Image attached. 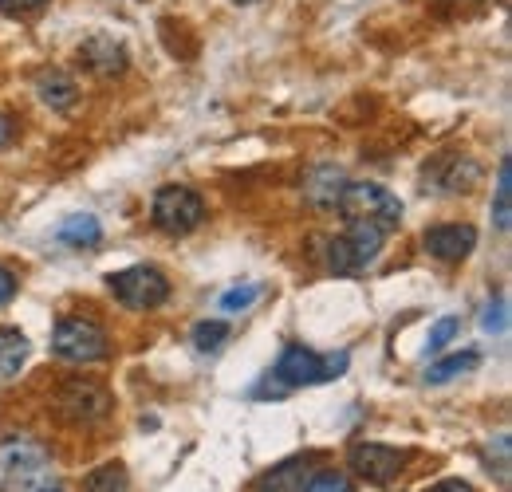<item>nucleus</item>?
Listing matches in <instances>:
<instances>
[{
  "label": "nucleus",
  "instance_id": "nucleus-21",
  "mask_svg": "<svg viewBox=\"0 0 512 492\" xmlns=\"http://www.w3.org/2000/svg\"><path fill=\"white\" fill-rule=\"evenodd\" d=\"M225 339H229V323H225V319H205V323L193 327V347L205 351V355L217 351Z\"/></svg>",
  "mask_w": 512,
  "mask_h": 492
},
{
  "label": "nucleus",
  "instance_id": "nucleus-27",
  "mask_svg": "<svg viewBox=\"0 0 512 492\" xmlns=\"http://www.w3.org/2000/svg\"><path fill=\"white\" fill-rule=\"evenodd\" d=\"M44 0H0V12H28V8H40Z\"/></svg>",
  "mask_w": 512,
  "mask_h": 492
},
{
  "label": "nucleus",
  "instance_id": "nucleus-12",
  "mask_svg": "<svg viewBox=\"0 0 512 492\" xmlns=\"http://www.w3.org/2000/svg\"><path fill=\"white\" fill-rule=\"evenodd\" d=\"M36 95H40V103L52 107V111H71L75 99H79V87H75V79H67L60 67H44V71L36 75Z\"/></svg>",
  "mask_w": 512,
  "mask_h": 492
},
{
  "label": "nucleus",
  "instance_id": "nucleus-18",
  "mask_svg": "<svg viewBox=\"0 0 512 492\" xmlns=\"http://www.w3.org/2000/svg\"><path fill=\"white\" fill-rule=\"evenodd\" d=\"M83 492H130V477L123 465H99L95 473H87L83 481Z\"/></svg>",
  "mask_w": 512,
  "mask_h": 492
},
{
  "label": "nucleus",
  "instance_id": "nucleus-22",
  "mask_svg": "<svg viewBox=\"0 0 512 492\" xmlns=\"http://www.w3.org/2000/svg\"><path fill=\"white\" fill-rule=\"evenodd\" d=\"M16 492H64L60 489V481L48 473V465H40V469H32V473H24V477H16Z\"/></svg>",
  "mask_w": 512,
  "mask_h": 492
},
{
  "label": "nucleus",
  "instance_id": "nucleus-5",
  "mask_svg": "<svg viewBox=\"0 0 512 492\" xmlns=\"http://www.w3.org/2000/svg\"><path fill=\"white\" fill-rule=\"evenodd\" d=\"M107 288L130 311H154L170 300V280L150 264H134V268H123V272H111Z\"/></svg>",
  "mask_w": 512,
  "mask_h": 492
},
{
  "label": "nucleus",
  "instance_id": "nucleus-2",
  "mask_svg": "<svg viewBox=\"0 0 512 492\" xmlns=\"http://www.w3.org/2000/svg\"><path fill=\"white\" fill-rule=\"evenodd\" d=\"M335 209L347 217V221H375L383 225L386 233H394L402 225V201L375 182H347Z\"/></svg>",
  "mask_w": 512,
  "mask_h": 492
},
{
  "label": "nucleus",
  "instance_id": "nucleus-13",
  "mask_svg": "<svg viewBox=\"0 0 512 492\" xmlns=\"http://www.w3.org/2000/svg\"><path fill=\"white\" fill-rule=\"evenodd\" d=\"M481 178V166L473 158H442V174H426V182L438 185V193H469Z\"/></svg>",
  "mask_w": 512,
  "mask_h": 492
},
{
  "label": "nucleus",
  "instance_id": "nucleus-7",
  "mask_svg": "<svg viewBox=\"0 0 512 492\" xmlns=\"http://www.w3.org/2000/svg\"><path fill=\"white\" fill-rule=\"evenodd\" d=\"M56 406H60V418L71 426H99V422L111 418L115 398H111L107 386H99L91 378H71V382H64Z\"/></svg>",
  "mask_w": 512,
  "mask_h": 492
},
{
  "label": "nucleus",
  "instance_id": "nucleus-10",
  "mask_svg": "<svg viewBox=\"0 0 512 492\" xmlns=\"http://www.w3.org/2000/svg\"><path fill=\"white\" fill-rule=\"evenodd\" d=\"M79 60H83L87 71H95V75H123V71H127V48H123L115 36L95 32V36L79 48Z\"/></svg>",
  "mask_w": 512,
  "mask_h": 492
},
{
  "label": "nucleus",
  "instance_id": "nucleus-1",
  "mask_svg": "<svg viewBox=\"0 0 512 492\" xmlns=\"http://www.w3.org/2000/svg\"><path fill=\"white\" fill-rule=\"evenodd\" d=\"M386 237L390 233L375 221H347V233L327 241V268L335 276H355V272L371 268L383 252Z\"/></svg>",
  "mask_w": 512,
  "mask_h": 492
},
{
  "label": "nucleus",
  "instance_id": "nucleus-19",
  "mask_svg": "<svg viewBox=\"0 0 512 492\" xmlns=\"http://www.w3.org/2000/svg\"><path fill=\"white\" fill-rule=\"evenodd\" d=\"M481 363V355L477 351H465V355H449L442 363H434V367H426V382L430 386H442L449 378H457V374H469V370Z\"/></svg>",
  "mask_w": 512,
  "mask_h": 492
},
{
  "label": "nucleus",
  "instance_id": "nucleus-17",
  "mask_svg": "<svg viewBox=\"0 0 512 492\" xmlns=\"http://www.w3.org/2000/svg\"><path fill=\"white\" fill-rule=\"evenodd\" d=\"M493 221L497 229L505 233L512 225V162L501 158V170H497V193H493Z\"/></svg>",
  "mask_w": 512,
  "mask_h": 492
},
{
  "label": "nucleus",
  "instance_id": "nucleus-4",
  "mask_svg": "<svg viewBox=\"0 0 512 492\" xmlns=\"http://www.w3.org/2000/svg\"><path fill=\"white\" fill-rule=\"evenodd\" d=\"M52 355L64 363H103L111 355V339L99 323L79 319V315H64L52 331Z\"/></svg>",
  "mask_w": 512,
  "mask_h": 492
},
{
  "label": "nucleus",
  "instance_id": "nucleus-9",
  "mask_svg": "<svg viewBox=\"0 0 512 492\" xmlns=\"http://www.w3.org/2000/svg\"><path fill=\"white\" fill-rule=\"evenodd\" d=\"M422 245H426V252L434 260L457 264V260H465L477 248V229L473 225H434V229H426Z\"/></svg>",
  "mask_w": 512,
  "mask_h": 492
},
{
  "label": "nucleus",
  "instance_id": "nucleus-11",
  "mask_svg": "<svg viewBox=\"0 0 512 492\" xmlns=\"http://www.w3.org/2000/svg\"><path fill=\"white\" fill-rule=\"evenodd\" d=\"M308 473H312V453L288 457V461H280L276 469H268L253 485V492H300L304 481H308Z\"/></svg>",
  "mask_w": 512,
  "mask_h": 492
},
{
  "label": "nucleus",
  "instance_id": "nucleus-15",
  "mask_svg": "<svg viewBox=\"0 0 512 492\" xmlns=\"http://www.w3.org/2000/svg\"><path fill=\"white\" fill-rule=\"evenodd\" d=\"M343 185L347 182H343V174H339L335 166H320V170L312 174V182H308V201H312L316 209H335Z\"/></svg>",
  "mask_w": 512,
  "mask_h": 492
},
{
  "label": "nucleus",
  "instance_id": "nucleus-3",
  "mask_svg": "<svg viewBox=\"0 0 512 492\" xmlns=\"http://www.w3.org/2000/svg\"><path fill=\"white\" fill-rule=\"evenodd\" d=\"M150 221L166 237H186V233H193L205 221V201H201V193L190 189V185H162L154 193Z\"/></svg>",
  "mask_w": 512,
  "mask_h": 492
},
{
  "label": "nucleus",
  "instance_id": "nucleus-26",
  "mask_svg": "<svg viewBox=\"0 0 512 492\" xmlns=\"http://www.w3.org/2000/svg\"><path fill=\"white\" fill-rule=\"evenodd\" d=\"M505 327V300H497V308H489L485 315V331H501Z\"/></svg>",
  "mask_w": 512,
  "mask_h": 492
},
{
  "label": "nucleus",
  "instance_id": "nucleus-14",
  "mask_svg": "<svg viewBox=\"0 0 512 492\" xmlns=\"http://www.w3.org/2000/svg\"><path fill=\"white\" fill-rule=\"evenodd\" d=\"M28 359V339L16 327H0V382L16 378Z\"/></svg>",
  "mask_w": 512,
  "mask_h": 492
},
{
  "label": "nucleus",
  "instance_id": "nucleus-20",
  "mask_svg": "<svg viewBox=\"0 0 512 492\" xmlns=\"http://www.w3.org/2000/svg\"><path fill=\"white\" fill-rule=\"evenodd\" d=\"M300 492H355V485L339 469H316V473H308V481H304Z\"/></svg>",
  "mask_w": 512,
  "mask_h": 492
},
{
  "label": "nucleus",
  "instance_id": "nucleus-8",
  "mask_svg": "<svg viewBox=\"0 0 512 492\" xmlns=\"http://www.w3.org/2000/svg\"><path fill=\"white\" fill-rule=\"evenodd\" d=\"M406 461H410L406 449H394V445H383V441H359V445H351V453H347L351 473H355L359 481H367V485H379V489L394 485V481L402 477Z\"/></svg>",
  "mask_w": 512,
  "mask_h": 492
},
{
  "label": "nucleus",
  "instance_id": "nucleus-29",
  "mask_svg": "<svg viewBox=\"0 0 512 492\" xmlns=\"http://www.w3.org/2000/svg\"><path fill=\"white\" fill-rule=\"evenodd\" d=\"M12 134H16V123H12L8 115H0V146H8V142H12Z\"/></svg>",
  "mask_w": 512,
  "mask_h": 492
},
{
  "label": "nucleus",
  "instance_id": "nucleus-30",
  "mask_svg": "<svg viewBox=\"0 0 512 492\" xmlns=\"http://www.w3.org/2000/svg\"><path fill=\"white\" fill-rule=\"evenodd\" d=\"M237 4H256V0H237Z\"/></svg>",
  "mask_w": 512,
  "mask_h": 492
},
{
  "label": "nucleus",
  "instance_id": "nucleus-28",
  "mask_svg": "<svg viewBox=\"0 0 512 492\" xmlns=\"http://www.w3.org/2000/svg\"><path fill=\"white\" fill-rule=\"evenodd\" d=\"M426 492H473V485H465V481H438V485H430Z\"/></svg>",
  "mask_w": 512,
  "mask_h": 492
},
{
  "label": "nucleus",
  "instance_id": "nucleus-24",
  "mask_svg": "<svg viewBox=\"0 0 512 492\" xmlns=\"http://www.w3.org/2000/svg\"><path fill=\"white\" fill-rule=\"evenodd\" d=\"M256 296H260V288H256V284H249V288H233V292H225V296H221V308L225 311L249 308Z\"/></svg>",
  "mask_w": 512,
  "mask_h": 492
},
{
  "label": "nucleus",
  "instance_id": "nucleus-23",
  "mask_svg": "<svg viewBox=\"0 0 512 492\" xmlns=\"http://www.w3.org/2000/svg\"><path fill=\"white\" fill-rule=\"evenodd\" d=\"M457 331H461V319H457V315H442V319L430 327V343H426V347H430V351H442V347H449V339H453Z\"/></svg>",
  "mask_w": 512,
  "mask_h": 492
},
{
  "label": "nucleus",
  "instance_id": "nucleus-6",
  "mask_svg": "<svg viewBox=\"0 0 512 492\" xmlns=\"http://www.w3.org/2000/svg\"><path fill=\"white\" fill-rule=\"evenodd\" d=\"M347 370V355H316L308 347H284L280 363H276V382L280 390H292V386H320L331 382Z\"/></svg>",
  "mask_w": 512,
  "mask_h": 492
},
{
  "label": "nucleus",
  "instance_id": "nucleus-25",
  "mask_svg": "<svg viewBox=\"0 0 512 492\" xmlns=\"http://www.w3.org/2000/svg\"><path fill=\"white\" fill-rule=\"evenodd\" d=\"M12 296H16V276H12V272L0 264V304H8Z\"/></svg>",
  "mask_w": 512,
  "mask_h": 492
},
{
  "label": "nucleus",
  "instance_id": "nucleus-16",
  "mask_svg": "<svg viewBox=\"0 0 512 492\" xmlns=\"http://www.w3.org/2000/svg\"><path fill=\"white\" fill-rule=\"evenodd\" d=\"M60 241L71 248H91L103 241V225H99L91 213H83V217H67L64 225H60Z\"/></svg>",
  "mask_w": 512,
  "mask_h": 492
}]
</instances>
